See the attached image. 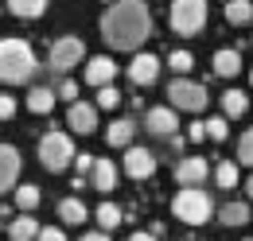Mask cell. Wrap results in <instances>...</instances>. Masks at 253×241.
I'll return each mask as SVG.
<instances>
[{
  "instance_id": "2",
  "label": "cell",
  "mask_w": 253,
  "mask_h": 241,
  "mask_svg": "<svg viewBox=\"0 0 253 241\" xmlns=\"http://www.w3.org/2000/svg\"><path fill=\"white\" fill-rule=\"evenodd\" d=\"M35 70H39L35 51L24 39H0V82H4V86H24V82H32Z\"/></svg>"
},
{
  "instance_id": "3",
  "label": "cell",
  "mask_w": 253,
  "mask_h": 241,
  "mask_svg": "<svg viewBox=\"0 0 253 241\" xmlns=\"http://www.w3.org/2000/svg\"><path fill=\"white\" fill-rule=\"evenodd\" d=\"M171 214H175L179 222H187V226H207L211 214H218V210H214V202H211V195H207L203 187H183V191L171 199Z\"/></svg>"
},
{
  "instance_id": "41",
  "label": "cell",
  "mask_w": 253,
  "mask_h": 241,
  "mask_svg": "<svg viewBox=\"0 0 253 241\" xmlns=\"http://www.w3.org/2000/svg\"><path fill=\"white\" fill-rule=\"evenodd\" d=\"M0 218H4V210H0Z\"/></svg>"
},
{
  "instance_id": "11",
  "label": "cell",
  "mask_w": 253,
  "mask_h": 241,
  "mask_svg": "<svg viewBox=\"0 0 253 241\" xmlns=\"http://www.w3.org/2000/svg\"><path fill=\"white\" fill-rule=\"evenodd\" d=\"M179 109H171V105H152L148 113H144V128L152 132V136H175V128H179V117H175Z\"/></svg>"
},
{
  "instance_id": "1",
  "label": "cell",
  "mask_w": 253,
  "mask_h": 241,
  "mask_svg": "<svg viewBox=\"0 0 253 241\" xmlns=\"http://www.w3.org/2000/svg\"><path fill=\"white\" fill-rule=\"evenodd\" d=\"M152 35V12L144 0H113L101 16V39L113 51H140Z\"/></svg>"
},
{
  "instance_id": "27",
  "label": "cell",
  "mask_w": 253,
  "mask_h": 241,
  "mask_svg": "<svg viewBox=\"0 0 253 241\" xmlns=\"http://www.w3.org/2000/svg\"><path fill=\"white\" fill-rule=\"evenodd\" d=\"M43 202V195H39V187H32V183H24V187H16V206L20 210H28L32 214L35 206Z\"/></svg>"
},
{
  "instance_id": "31",
  "label": "cell",
  "mask_w": 253,
  "mask_h": 241,
  "mask_svg": "<svg viewBox=\"0 0 253 241\" xmlns=\"http://www.w3.org/2000/svg\"><path fill=\"white\" fill-rule=\"evenodd\" d=\"M168 66H171L175 74H187L191 66H195V59H191V51H171V55H168Z\"/></svg>"
},
{
  "instance_id": "40",
  "label": "cell",
  "mask_w": 253,
  "mask_h": 241,
  "mask_svg": "<svg viewBox=\"0 0 253 241\" xmlns=\"http://www.w3.org/2000/svg\"><path fill=\"white\" fill-rule=\"evenodd\" d=\"M250 86H253V70H250Z\"/></svg>"
},
{
  "instance_id": "32",
  "label": "cell",
  "mask_w": 253,
  "mask_h": 241,
  "mask_svg": "<svg viewBox=\"0 0 253 241\" xmlns=\"http://www.w3.org/2000/svg\"><path fill=\"white\" fill-rule=\"evenodd\" d=\"M55 93H59L63 101H78V82H74V78H63V82L55 86Z\"/></svg>"
},
{
  "instance_id": "36",
  "label": "cell",
  "mask_w": 253,
  "mask_h": 241,
  "mask_svg": "<svg viewBox=\"0 0 253 241\" xmlns=\"http://www.w3.org/2000/svg\"><path fill=\"white\" fill-rule=\"evenodd\" d=\"M35 241H66V234L63 230H39V238Z\"/></svg>"
},
{
  "instance_id": "37",
  "label": "cell",
  "mask_w": 253,
  "mask_h": 241,
  "mask_svg": "<svg viewBox=\"0 0 253 241\" xmlns=\"http://www.w3.org/2000/svg\"><path fill=\"white\" fill-rule=\"evenodd\" d=\"M128 241H160V238H156V234H152V230H136V234H132V238H128Z\"/></svg>"
},
{
  "instance_id": "5",
  "label": "cell",
  "mask_w": 253,
  "mask_h": 241,
  "mask_svg": "<svg viewBox=\"0 0 253 241\" xmlns=\"http://www.w3.org/2000/svg\"><path fill=\"white\" fill-rule=\"evenodd\" d=\"M168 24L175 35H199L207 28V0H171Z\"/></svg>"
},
{
  "instance_id": "15",
  "label": "cell",
  "mask_w": 253,
  "mask_h": 241,
  "mask_svg": "<svg viewBox=\"0 0 253 241\" xmlns=\"http://www.w3.org/2000/svg\"><path fill=\"white\" fill-rule=\"evenodd\" d=\"M117 179H121V171H117L113 160H97L94 171H90V183H94L101 195H105V191H117Z\"/></svg>"
},
{
  "instance_id": "7",
  "label": "cell",
  "mask_w": 253,
  "mask_h": 241,
  "mask_svg": "<svg viewBox=\"0 0 253 241\" xmlns=\"http://www.w3.org/2000/svg\"><path fill=\"white\" fill-rule=\"evenodd\" d=\"M82 59H86V43H82L78 35H63V39H55L51 51H47V66H51L55 74H70Z\"/></svg>"
},
{
  "instance_id": "25",
  "label": "cell",
  "mask_w": 253,
  "mask_h": 241,
  "mask_svg": "<svg viewBox=\"0 0 253 241\" xmlns=\"http://www.w3.org/2000/svg\"><path fill=\"white\" fill-rule=\"evenodd\" d=\"M94 218H97V226L109 234V230H117V226H121V218H125V214H121L117 202H101V206L94 210Z\"/></svg>"
},
{
  "instance_id": "6",
  "label": "cell",
  "mask_w": 253,
  "mask_h": 241,
  "mask_svg": "<svg viewBox=\"0 0 253 241\" xmlns=\"http://www.w3.org/2000/svg\"><path fill=\"white\" fill-rule=\"evenodd\" d=\"M168 101H171V109H179V113H203L207 109V86L203 82H191V78H171V86H168Z\"/></svg>"
},
{
  "instance_id": "30",
  "label": "cell",
  "mask_w": 253,
  "mask_h": 241,
  "mask_svg": "<svg viewBox=\"0 0 253 241\" xmlns=\"http://www.w3.org/2000/svg\"><path fill=\"white\" fill-rule=\"evenodd\" d=\"M238 163L253 167V128H246V132H242V140H238Z\"/></svg>"
},
{
  "instance_id": "14",
  "label": "cell",
  "mask_w": 253,
  "mask_h": 241,
  "mask_svg": "<svg viewBox=\"0 0 253 241\" xmlns=\"http://www.w3.org/2000/svg\"><path fill=\"white\" fill-rule=\"evenodd\" d=\"M16 179H20V152L12 144H0V195L12 191Z\"/></svg>"
},
{
  "instance_id": "23",
  "label": "cell",
  "mask_w": 253,
  "mask_h": 241,
  "mask_svg": "<svg viewBox=\"0 0 253 241\" xmlns=\"http://www.w3.org/2000/svg\"><path fill=\"white\" fill-rule=\"evenodd\" d=\"M4 4H8V12L20 16V20H39L51 0H4Z\"/></svg>"
},
{
  "instance_id": "4",
  "label": "cell",
  "mask_w": 253,
  "mask_h": 241,
  "mask_svg": "<svg viewBox=\"0 0 253 241\" xmlns=\"http://www.w3.org/2000/svg\"><path fill=\"white\" fill-rule=\"evenodd\" d=\"M74 140L66 136V132H47V136H39V163L51 171V175H59L66 171L70 163H74Z\"/></svg>"
},
{
  "instance_id": "18",
  "label": "cell",
  "mask_w": 253,
  "mask_h": 241,
  "mask_svg": "<svg viewBox=\"0 0 253 241\" xmlns=\"http://www.w3.org/2000/svg\"><path fill=\"white\" fill-rule=\"evenodd\" d=\"M218 222L226 230H242L250 222V202H222L218 206Z\"/></svg>"
},
{
  "instance_id": "9",
  "label": "cell",
  "mask_w": 253,
  "mask_h": 241,
  "mask_svg": "<svg viewBox=\"0 0 253 241\" xmlns=\"http://www.w3.org/2000/svg\"><path fill=\"white\" fill-rule=\"evenodd\" d=\"M125 70H128V82L144 90V86H152V82L160 78V59H156V55H148V51H136Z\"/></svg>"
},
{
  "instance_id": "24",
  "label": "cell",
  "mask_w": 253,
  "mask_h": 241,
  "mask_svg": "<svg viewBox=\"0 0 253 241\" xmlns=\"http://www.w3.org/2000/svg\"><path fill=\"white\" fill-rule=\"evenodd\" d=\"M86 218H90V210H86L82 199H63V202H59V222H66V226H82Z\"/></svg>"
},
{
  "instance_id": "20",
  "label": "cell",
  "mask_w": 253,
  "mask_h": 241,
  "mask_svg": "<svg viewBox=\"0 0 253 241\" xmlns=\"http://www.w3.org/2000/svg\"><path fill=\"white\" fill-rule=\"evenodd\" d=\"M242 70V55L234 51V47H222V51H214V74L218 78H234Z\"/></svg>"
},
{
  "instance_id": "39",
  "label": "cell",
  "mask_w": 253,
  "mask_h": 241,
  "mask_svg": "<svg viewBox=\"0 0 253 241\" xmlns=\"http://www.w3.org/2000/svg\"><path fill=\"white\" fill-rule=\"evenodd\" d=\"M246 195H250V202H253V175L246 179Z\"/></svg>"
},
{
  "instance_id": "22",
  "label": "cell",
  "mask_w": 253,
  "mask_h": 241,
  "mask_svg": "<svg viewBox=\"0 0 253 241\" xmlns=\"http://www.w3.org/2000/svg\"><path fill=\"white\" fill-rule=\"evenodd\" d=\"M246 109H250L246 90H226V93H222V117L238 120V117H246Z\"/></svg>"
},
{
  "instance_id": "13",
  "label": "cell",
  "mask_w": 253,
  "mask_h": 241,
  "mask_svg": "<svg viewBox=\"0 0 253 241\" xmlns=\"http://www.w3.org/2000/svg\"><path fill=\"white\" fill-rule=\"evenodd\" d=\"M113 78H117V62L109 59V55H94V59L86 62V82H90V86L101 90V86H109Z\"/></svg>"
},
{
  "instance_id": "8",
  "label": "cell",
  "mask_w": 253,
  "mask_h": 241,
  "mask_svg": "<svg viewBox=\"0 0 253 241\" xmlns=\"http://www.w3.org/2000/svg\"><path fill=\"white\" fill-rule=\"evenodd\" d=\"M125 175L128 179H152L156 175V152L140 148V144H128L125 148Z\"/></svg>"
},
{
  "instance_id": "21",
  "label": "cell",
  "mask_w": 253,
  "mask_h": 241,
  "mask_svg": "<svg viewBox=\"0 0 253 241\" xmlns=\"http://www.w3.org/2000/svg\"><path fill=\"white\" fill-rule=\"evenodd\" d=\"M226 24L230 28L253 24V0H226Z\"/></svg>"
},
{
  "instance_id": "12",
  "label": "cell",
  "mask_w": 253,
  "mask_h": 241,
  "mask_svg": "<svg viewBox=\"0 0 253 241\" xmlns=\"http://www.w3.org/2000/svg\"><path fill=\"white\" fill-rule=\"evenodd\" d=\"M207 175H211V167H207L203 156H183V160L175 163V183H179V187H203Z\"/></svg>"
},
{
  "instance_id": "34",
  "label": "cell",
  "mask_w": 253,
  "mask_h": 241,
  "mask_svg": "<svg viewBox=\"0 0 253 241\" xmlns=\"http://www.w3.org/2000/svg\"><path fill=\"white\" fill-rule=\"evenodd\" d=\"M187 140H191V144H203V140H207V120H195V124H187Z\"/></svg>"
},
{
  "instance_id": "33",
  "label": "cell",
  "mask_w": 253,
  "mask_h": 241,
  "mask_svg": "<svg viewBox=\"0 0 253 241\" xmlns=\"http://www.w3.org/2000/svg\"><path fill=\"white\" fill-rule=\"evenodd\" d=\"M12 117H16V97L0 93V120H12Z\"/></svg>"
},
{
  "instance_id": "35",
  "label": "cell",
  "mask_w": 253,
  "mask_h": 241,
  "mask_svg": "<svg viewBox=\"0 0 253 241\" xmlns=\"http://www.w3.org/2000/svg\"><path fill=\"white\" fill-rule=\"evenodd\" d=\"M94 163H97V156H90V152H82V156H74V167L86 175V171H94Z\"/></svg>"
},
{
  "instance_id": "19",
  "label": "cell",
  "mask_w": 253,
  "mask_h": 241,
  "mask_svg": "<svg viewBox=\"0 0 253 241\" xmlns=\"http://www.w3.org/2000/svg\"><path fill=\"white\" fill-rule=\"evenodd\" d=\"M8 238H12V241H35V238H39V222L24 210L20 218H12V222H8Z\"/></svg>"
},
{
  "instance_id": "38",
  "label": "cell",
  "mask_w": 253,
  "mask_h": 241,
  "mask_svg": "<svg viewBox=\"0 0 253 241\" xmlns=\"http://www.w3.org/2000/svg\"><path fill=\"white\" fill-rule=\"evenodd\" d=\"M78 241H109V234H105V230H97V234H82Z\"/></svg>"
},
{
  "instance_id": "26",
  "label": "cell",
  "mask_w": 253,
  "mask_h": 241,
  "mask_svg": "<svg viewBox=\"0 0 253 241\" xmlns=\"http://www.w3.org/2000/svg\"><path fill=\"white\" fill-rule=\"evenodd\" d=\"M214 183H218L222 191H234L238 187V163L234 160H222L218 167H214Z\"/></svg>"
},
{
  "instance_id": "16",
  "label": "cell",
  "mask_w": 253,
  "mask_h": 241,
  "mask_svg": "<svg viewBox=\"0 0 253 241\" xmlns=\"http://www.w3.org/2000/svg\"><path fill=\"white\" fill-rule=\"evenodd\" d=\"M132 136H136V124H132L128 117H117L109 128H105V144H109V148H128Z\"/></svg>"
},
{
  "instance_id": "29",
  "label": "cell",
  "mask_w": 253,
  "mask_h": 241,
  "mask_svg": "<svg viewBox=\"0 0 253 241\" xmlns=\"http://www.w3.org/2000/svg\"><path fill=\"white\" fill-rule=\"evenodd\" d=\"M117 105H121V90H117L113 82L97 90V109H117Z\"/></svg>"
},
{
  "instance_id": "17",
  "label": "cell",
  "mask_w": 253,
  "mask_h": 241,
  "mask_svg": "<svg viewBox=\"0 0 253 241\" xmlns=\"http://www.w3.org/2000/svg\"><path fill=\"white\" fill-rule=\"evenodd\" d=\"M55 101H59L55 86H32V93H28V109H32L35 117H47L55 109Z\"/></svg>"
},
{
  "instance_id": "10",
  "label": "cell",
  "mask_w": 253,
  "mask_h": 241,
  "mask_svg": "<svg viewBox=\"0 0 253 241\" xmlns=\"http://www.w3.org/2000/svg\"><path fill=\"white\" fill-rule=\"evenodd\" d=\"M66 128H74L78 136L97 132V105H90V101H70V109H66Z\"/></svg>"
},
{
  "instance_id": "28",
  "label": "cell",
  "mask_w": 253,
  "mask_h": 241,
  "mask_svg": "<svg viewBox=\"0 0 253 241\" xmlns=\"http://www.w3.org/2000/svg\"><path fill=\"white\" fill-rule=\"evenodd\" d=\"M207 136H211L214 144H222V140L230 136V117H211L207 120Z\"/></svg>"
}]
</instances>
